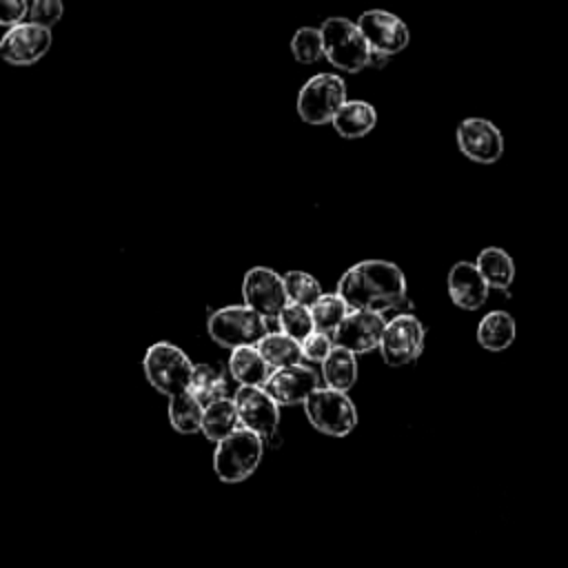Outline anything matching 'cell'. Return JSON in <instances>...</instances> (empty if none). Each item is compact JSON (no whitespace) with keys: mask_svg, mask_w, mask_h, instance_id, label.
<instances>
[{"mask_svg":"<svg viewBox=\"0 0 568 568\" xmlns=\"http://www.w3.org/2000/svg\"><path fill=\"white\" fill-rule=\"evenodd\" d=\"M337 295L351 311L377 315L402 308V304L408 302L402 268L386 260H364L353 264L337 280Z\"/></svg>","mask_w":568,"mask_h":568,"instance_id":"obj_1","label":"cell"},{"mask_svg":"<svg viewBox=\"0 0 568 568\" xmlns=\"http://www.w3.org/2000/svg\"><path fill=\"white\" fill-rule=\"evenodd\" d=\"M262 455L264 442L255 433L240 426L229 437L217 442L213 453V470L220 481L240 484L257 470Z\"/></svg>","mask_w":568,"mask_h":568,"instance_id":"obj_2","label":"cell"},{"mask_svg":"<svg viewBox=\"0 0 568 568\" xmlns=\"http://www.w3.org/2000/svg\"><path fill=\"white\" fill-rule=\"evenodd\" d=\"M320 33L324 44V58L333 67L348 73H357L368 67L371 49L355 22L342 16H333L322 22Z\"/></svg>","mask_w":568,"mask_h":568,"instance_id":"obj_3","label":"cell"},{"mask_svg":"<svg viewBox=\"0 0 568 568\" xmlns=\"http://www.w3.org/2000/svg\"><path fill=\"white\" fill-rule=\"evenodd\" d=\"M142 368L146 373L149 384L160 390L162 395L175 397L180 393L189 390L191 375H193V362L189 355L169 342H158L149 346Z\"/></svg>","mask_w":568,"mask_h":568,"instance_id":"obj_4","label":"cell"},{"mask_svg":"<svg viewBox=\"0 0 568 568\" xmlns=\"http://www.w3.org/2000/svg\"><path fill=\"white\" fill-rule=\"evenodd\" d=\"M206 331L215 344L231 351L255 346L268 333L266 320L244 304H231L213 311L206 322Z\"/></svg>","mask_w":568,"mask_h":568,"instance_id":"obj_5","label":"cell"},{"mask_svg":"<svg viewBox=\"0 0 568 568\" xmlns=\"http://www.w3.org/2000/svg\"><path fill=\"white\" fill-rule=\"evenodd\" d=\"M346 102V82L335 73L308 78L297 93V113L311 126L331 124Z\"/></svg>","mask_w":568,"mask_h":568,"instance_id":"obj_6","label":"cell"},{"mask_svg":"<svg viewBox=\"0 0 568 568\" xmlns=\"http://www.w3.org/2000/svg\"><path fill=\"white\" fill-rule=\"evenodd\" d=\"M306 419L313 428L331 437H346L357 426V408L346 393L317 388L304 402Z\"/></svg>","mask_w":568,"mask_h":568,"instance_id":"obj_7","label":"cell"},{"mask_svg":"<svg viewBox=\"0 0 568 568\" xmlns=\"http://www.w3.org/2000/svg\"><path fill=\"white\" fill-rule=\"evenodd\" d=\"M424 351V326L410 313H399L388 320L379 339L382 359L388 366H406Z\"/></svg>","mask_w":568,"mask_h":568,"instance_id":"obj_8","label":"cell"},{"mask_svg":"<svg viewBox=\"0 0 568 568\" xmlns=\"http://www.w3.org/2000/svg\"><path fill=\"white\" fill-rule=\"evenodd\" d=\"M244 306L255 311L264 320H273L288 304L284 277L268 266H253L242 280Z\"/></svg>","mask_w":568,"mask_h":568,"instance_id":"obj_9","label":"cell"},{"mask_svg":"<svg viewBox=\"0 0 568 568\" xmlns=\"http://www.w3.org/2000/svg\"><path fill=\"white\" fill-rule=\"evenodd\" d=\"M355 24L362 31L364 40L368 42V49L386 58H393L395 53L404 51L408 44V27L404 24L402 18H397L390 11H384V9L364 11Z\"/></svg>","mask_w":568,"mask_h":568,"instance_id":"obj_10","label":"cell"},{"mask_svg":"<svg viewBox=\"0 0 568 568\" xmlns=\"http://www.w3.org/2000/svg\"><path fill=\"white\" fill-rule=\"evenodd\" d=\"M242 428L255 433L262 442L273 437L280 424V406L260 386H240L233 395Z\"/></svg>","mask_w":568,"mask_h":568,"instance_id":"obj_11","label":"cell"},{"mask_svg":"<svg viewBox=\"0 0 568 568\" xmlns=\"http://www.w3.org/2000/svg\"><path fill=\"white\" fill-rule=\"evenodd\" d=\"M455 135L459 151L477 164H495L504 153L501 131L486 118H464Z\"/></svg>","mask_w":568,"mask_h":568,"instance_id":"obj_12","label":"cell"},{"mask_svg":"<svg viewBox=\"0 0 568 568\" xmlns=\"http://www.w3.org/2000/svg\"><path fill=\"white\" fill-rule=\"evenodd\" d=\"M384 326H386V320L377 313L348 311L342 324L331 335V339H333V346L346 348L353 355H362L379 346Z\"/></svg>","mask_w":568,"mask_h":568,"instance_id":"obj_13","label":"cell"},{"mask_svg":"<svg viewBox=\"0 0 568 568\" xmlns=\"http://www.w3.org/2000/svg\"><path fill=\"white\" fill-rule=\"evenodd\" d=\"M51 40H53V36L49 29H42L31 22H20L2 36L0 58L11 64H18V67L33 64L40 58H44V53L51 47Z\"/></svg>","mask_w":568,"mask_h":568,"instance_id":"obj_14","label":"cell"},{"mask_svg":"<svg viewBox=\"0 0 568 568\" xmlns=\"http://www.w3.org/2000/svg\"><path fill=\"white\" fill-rule=\"evenodd\" d=\"M277 406L304 404L313 390H317V373L311 366L295 364L286 368L271 371L266 384L262 386Z\"/></svg>","mask_w":568,"mask_h":568,"instance_id":"obj_15","label":"cell"},{"mask_svg":"<svg viewBox=\"0 0 568 568\" xmlns=\"http://www.w3.org/2000/svg\"><path fill=\"white\" fill-rule=\"evenodd\" d=\"M446 288H448L450 302L464 311L481 308L484 302L488 300V291H490L486 286L484 277L479 275L477 266L470 262L453 264V268L448 271V277H446Z\"/></svg>","mask_w":568,"mask_h":568,"instance_id":"obj_16","label":"cell"},{"mask_svg":"<svg viewBox=\"0 0 568 568\" xmlns=\"http://www.w3.org/2000/svg\"><path fill=\"white\" fill-rule=\"evenodd\" d=\"M342 138L355 140L371 133L377 124V111L366 100H346L331 122Z\"/></svg>","mask_w":568,"mask_h":568,"instance_id":"obj_17","label":"cell"},{"mask_svg":"<svg viewBox=\"0 0 568 568\" xmlns=\"http://www.w3.org/2000/svg\"><path fill=\"white\" fill-rule=\"evenodd\" d=\"M515 320L506 311H490L477 324V342L486 351H506L515 342Z\"/></svg>","mask_w":568,"mask_h":568,"instance_id":"obj_18","label":"cell"},{"mask_svg":"<svg viewBox=\"0 0 568 568\" xmlns=\"http://www.w3.org/2000/svg\"><path fill=\"white\" fill-rule=\"evenodd\" d=\"M475 266H477V271L484 277L488 288L506 291L513 284V280H515V262L499 246L481 248V253L477 255Z\"/></svg>","mask_w":568,"mask_h":568,"instance_id":"obj_19","label":"cell"},{"mask_svg":"<svg viewBox=\"0 0 568 568\" xmlns=\"http://www.w3.org/2000/svg\"><path fill=\"white\" fill-rule=\"evenodd\" d=\"M229 371H231V377L240 382V386H260V388L266 384L271 375L268 364L262 359L255 346H242L231 351Z\"/></svg>","mask_w":568,"mask_h":568,"instance_id":"obj_20","label":"cell"},{"mask_svg":"<svg viewBox=\"0 0 568 568\" xmlns=\"http://www.w3.org/2000/svg\"><path fill=\"white\" fill-rule=\"evenodd\" d=\"M237 428H240V417H237V408L231 397H224V399H217V402L204 406L200 430L204 433L206 439L217 444Z\"/></svg>","mask_w":568,"mask_h":568,"instance_id":"obj_21","label":"cell"},{"mask_svg":"<svg viewBox=\"0 0 568 568\" xmlns=\"http://www.w3.org/2000/svg\"><path fill=\"white\" fill-rule=\"evenodd\" d=\"M322 375L326 382V388L346 393L357 382V359L346 348L333 346L326 359L322 362Z\"/></svg>","mask_w":568,"mask_h":568,"instance_id":"obj_22","label":"cell"},{"mask_svg":"<svg viewBox=\"0 0 568 568\" xmlns=\"http://www.w3.org/2000/svg\"><path fill=\"white\" fill-rule=\"evenodd\" d=\"M257 353L262 355V359L268 364L271 371L275 368H286V366H295L302 359V348L300 342H295L293 337L284 335V333H266L257 344H255Z\"/></svg>","mask_w":568,"mask_h":568,"instance_id":"obj_23","label":"cell"},{"mask_svg":"<svg viewBox=\"0 0 568 568\" xmlns=\"http://www.w3.org/2000/svg\"><path fill=\"white\" fill-rule=\"evenodd\" d=\"M189 393L204 408V406L226 397V379H224L222 371L211 366V364H193V375H191Z\"/></svg>","mask_w":568,"mask_h":568,"instance_id":"obj_24","label":"cell"},{"mask_svg":"<svg viewBox=\"0 0 568 568\" xmlns=\"http://www.w3.org/2000/svg\"><path fill=\"white\" fill-rule=\"evenodd\" d=\"M202 413H204V408L189 390L180 393L175 397H169V422L182 435H191V433L200 430Z\"/></svg>","mask_w":568,"mask_h":568,"instance_id":"obj_25","label":"cell"},{"mask_svg":"<svg viewBox=\"0 0 568 568\" xmlns=\"http://www.w3.org/2000/svg\"><path fill=\"white\" fill-rule=\"evenodd\" d=\"M308 311H311L313 328L317 333H324L331 337L335 333V328L342 324V320L346 317L348 306L344 304V300L337 293H328V295L322 293V297Z\"/></svg>","mask_w":568,"mask_h":568,"instance_id":"obj_26","label":"cell"},{"mask_svg":"<svg viewBox=\"0 0 568 568\" xmlns=\"http://www.w3.org/2000/svg\"><path fill=\"white\" fill-rule=\"evenodd\" d=\"M284 277V288H286V297L291 304H300L311 308L320 297H322V284L317 282V277H313L311 273L304 271H288Z\"/></svg>","mask_w":568,"mask_h":568,"instance_id":"obj_27","label":"cell"},{"mask_svg":"<svg viewBox=\"0 0 568 568\" xmlns=\"http://www.w3.org/2000/svg\"><path fill=\"white\" fill-rule=\"evenodd\" d=\"M291 53L302 64H313L320 58H324V44H322L320 29H315V27L297 29L291 40Z\"/></svg>","mask_w":568,"mask_h":568,"instance_id":"obj_28","label":"cell"},{"mask_svg":"<svg viewBox=\"0 0 568 568\" xmlns=\"http://www.w3.org/2000/svg\"><path fill=\"white\" fill-rule=\"evenodd\" d=\"M277 322L282 326V333L293 337L295 342L306 339L315 331L313 320H311V311L306 306L291 304V302L282 308V313L277 315Z\"/></svg>","mask_w":568,"mask_h":568,"instance_id":"obj_29","label":"cell"},{"mask_svg":"<svg viewBox=\"0 0 568 568\" xmlns=\"http://www.w3.org/2000/svg\"><path fill=\"white\" fill-rule=\"evenodd\" d=\"M31 24H38L42 29H49L62 18V2L58 0H36L29 4V13H27Z\"/></svg>","mask_w":568,"mask_h":568,"instance_id":"obj_30","label":"cell"},{"mask_svg":"<svg viewBox=\"0 0 568 568\" xmlns=\"http://www.w3.org/2000/svg\"><path fill=\"white\" fill-rule=\"evenodd\" d=\"M300 348H302V357L304 359H308V362H324L326 355L333 348V339L328 335H324V333L313 331L306 339L300 342Z\"/></svg>","mask_w":568,"mask_h":568,"instance_id":"obj_31","label":"cell"},{"mask_svg":"<svg viewBox=\"0 0 568 568\" xmlns=\"http://www.w3.org/2000/svg\"><path fill=\"white\" fill-rule=\"evenodd\" d=\"M29 13V4L24 0H0V24L2 27H16L20 24Z\"/></svg>","mask_w":568,"mask_h":568,"instance_id":"obj_32","label":"cell"},{"mask_svg":"<svg viewBox=\"0 0 568 568\" xmlns=\"http://www.w3.org/2000/svg\"><path fill=\"white\" fill-rule=\"evenodd\" d=\"M386 62H388L386 55H382V53H377V51H371V55H368V67H384Z\"/></svg>","mask_w":568,"mask_h":568,"instance_id":"obj_33","label":"cell"}]
</instances>
